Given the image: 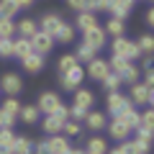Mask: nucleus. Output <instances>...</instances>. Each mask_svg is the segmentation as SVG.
Returning <instances> with one entry per match:
<instances>
[{"instance_id":"nucleus-18","label":"nucleus","mask_w":154,"mask_h":154,"mask_svg":"<svg viewBox=\"0 0 154 154\" xmlns=\"http://www.w3.org/2000/svg\"><path fill=\"white\" fill-rule=\"evenodd\" d=\"M13 144H16L13 128H0V154H13Z\"/></svg>"},{"instance_id":"nucleus-26","label":"nucleus","mask_w":154,"mask_h":154,"mask_svg":"<svg viewBox=\"0 0 154 154\" xmlns=\"http://www.w3.org/2000/svg\"><path fill=\"white\" fill-rule=\"evenodd\" d=\"M72 38H75V26L64 21V23L59 26V31L54 33V41H59V44H69Z\"/></svg>"},{"instance_id":"nucleus-34","label":"nucleus","mask_w":154,"mask_h":154,"mask_svg":"<svg viewBox=\"0 0 154 154\" xmlns=\"http://www.w3.org/2000/svg\"><path fill=\"white\" fill-rule=\"evenodd\" d=\"M16 11H21V8L16 5V0H0V16L13 18V16H16Z\"/></svg>"},{"instance_id":"nucleus-2","label":"nucleus","mask_w":154,"mask_h":154,"mask_svg":"<svg viewBox=\"0 0 154 154\" xmlns=\"http://www.w3.org/2000/svg\"><path fill=\"white\" fill-rule=\"evenodd\" d=\"M128 100L134 103V108H139V105H152V100H154V93H152V88L149 85H144V82H131L128 85Z\"/></svg>"},{"instance_id":"nucleus-33","label":"nucleus","mask_w":154,"mask_h":154,"mask_svg":"<svg viewBox=\"0 0 154 154\" xmlns=\"http://www.w3.org/2000/svg\"><path fill=\"white\" fill-rule=\"evenodd\" d=\"M100 82H103V88L108 90V93H113V90H118V88H121V77L116 75V72H108V75H105L103 80H100Z\"/></svg>"},{"instance_id":"nucleus-47","label":"nucleus","mask_w":154,"mask_h":154,"mask_svg":"<svg viewBox=\"0 0 154 154\" xmlns=\"http://www.w3.org/2000/svg\"><path fill=\"white\" fill-rule=\"evenodd\" d=\"M54 116L62 118V121H67V118H69V108H67V105H59V108L54 110Z\"/></svg>"},{"instance_id":"nucleus-25","label":"nucleus","mask_w":154,"mask_h":154,"mask_svg":"<svg viewBox=\"0 0 154 154\" xmlns=\"http://www.w3.org/2000/svg\"><path fill=\"white\" fill-rule=\"evenodd\" d=\"M105 152H108L105 139H100V136L88 139V144H85V154H105Z\"/></svg>"},{"instance_id":"nucleus-21","label":"nucleus","mask_w":154,"mask_h":154,"mask_svg":"<svg viewBox=\"0 0 154 154\" xmlns=\"http://www.w3.org/2000/svg\"><path fill=\"white\" fill-rule=\"evenodd\" d=\"M31 41H28L26 36H18V38H13V57H18V59H23V57H28L31 54Z\"/></svg>"},{"instance_id":"nucleus-14","label":"nucleus","mask_w":154,"mask_h":154,"mask_svg":"<svg viewBox=\"0 0 154 154\" xmlns=\"http://www.w3.org/2000/svg\"><path fill=\"white\" fill-rule=\"evenodd\" d=\"M113 118H118V121H121L123 126L128 128V131H136V128H139V123H141V113H139L136 108H128V110H123V113L113 116Z\"/></svg>"},{"instance_id":"nucleus-19","label":"nucleus","mask_w":154,"mask_h":154,"mask_svg":"<svg viewBox=\"0 0 154 154\" xmlns=\"http://www.w3.org/2000/svg\"><path fill=\"white\" fill-rule=\"evenodd\" d=\"M36 31H38V26H36V21H33V18H21V21L16 23V33H18V36L31 38Z\"/></svg>"},{"instance_id":"nucleus-36","label":"nucleus","mask_w":154,"mask_h":154,"mask_svg":"<svg viewBox=\"0 0 154 154\" xmlns=\"http://www.w3.org/2000/svg\"><path fill=\"white\" fill-rule=\"evenodd\" d=\"M75 64H80V62H77V57H75V54H64V57L59 59V67H57V69H59V75H64V72L72 69Z\"/></svg>"},{"instance_id":"nucleus-53","label":"nucleus","mask_w":154,"mask_h":154,"mask_svg":"<svg viewBox=\"0 0 154 154\" xmlns=\"http://www.w3.org/2000/svg\"><path fill=\"white\" fill-rule=\"evenodd\" d=\"M33 154H49V152H33Z\"/></svg>"},{"instance_id":"nucleus-39","label":"nucleus","mask_w":154,"mask_h":154,"mask_svg":"<svg viewBox=\"0 0 154 154\" xmlns=\"http://www.w3.org/2000/svg\"><path fill=\"white\" fill-rule=\"evenodd\" d=\"M139 128H154V110L146 108L141 113V123H139Z\"/></svg>"},{"instance_id":"nucleus-15","label":"nucleus","mask_w":154,"mask_h":154,"mask_svg":"<svg viewBox=\"0 0 154 154\" xmlns=\"http://www.w3.org/2000/svg\"><path fill=\"white\" fill-rule=\"evenodd\" d=\"M131 8H134V0H110L108 11H110L113 18H121V21H123V18L131 13Z\"/></svg>"},{"instance_id":"nucleus-49","label":"nucleus","mask_w":154,"mask_h":154,"mask_svg":"<svg viewBox=\"0 0 154 154\" xmlns=\"http://www.w3.org/2000/svg\"><path fill=\"white\" fill-rule=\"evenodd\" d=\"M144 21H146V26H152V23H154V11H146V16H144Z\"/></svg>"},{"instance_id":"nucleus-46","label":"nucleus","mask_w":154,"mask_h":154,"mask_svg":"<svg viewBox=\"0 0 154 154\" xmlns=\"http://www.w3.org/2000/svg\"><path fill=\"white\" fill-rule=\"evenodd\" d=\"M144 85L154 88V69H152V67H146V69H144Z\"/></svg>"},{"instance_id":"nucleus-29","label":"nucleus","mask_w":154,"mask_h":154,"mask_svg":"<svg viewBox=\"0 0 154 154\" xmlns=\"http://www.w3.org/2000/svg\"><path fill=\"white\" fill-rule=\"evenodd\" d=\"M16 36V21L0 16V38H13Z\"/></svg>"},{"instance_id":"nucleus-9","label":"nucleus","mask_w":154,"mask_h":154,"mask_svg":"<svg viewBox=\"0 0 154 154\" xmlns=\"http://www.w3.org/2000/svg\"><path fill=\"white\" fill-rule=\"evenodd\" d=\"M72 105H80V108H93L95 105V95H93V90H88V88H75L72 90Z\"/></svg>"},{"instance_id":"nucleus-27","label":"nucleus","mask_w":154,"mask_h":154,"mask_svg":"<svg viewBox=\"0 0 154 154\" xmlns=\"http://www.w3.org/2000/svg\"><path fill=\"white\" fill-rule=\"evenodd\" d=\"M123 28H126V26H123L121 18H113V16H110V21L103 26V31H105V36H123Z\"/></svg>"},{"instance_id":"nucleus-1","label":"nucleus","mask_w":154,"mask_h":154,"mask_svg":"<svg viewBox=\"0 0 154 154\" xmlns=\"http://www.w3.org/2000/svg\"><path fill=\"white\" fill-rule=\"evenodd\" d=\"M110 49H113L116 57H123V59H128V62H136L139 57L144 54V51L139 49L136 41H131V38H126V36H113Z\"/></svg>"},{"instance_id":"nucleus-40","label":"nucleus","mask_w":154,"mask_h":154,"mask_svg":"<svg viewBox=\"0 0 154 154\" xmlns=\"http://www.w3.org/2000/svg\"><path fill=\"white\" fill-rule=\"evenodd\" d=\"M108 5H110V0H88V11L90 13H95V11H108Z\"/></svg>"},{"instance_id":"nucleus-20","label":"nucleus","mask_w":154,"mask_h":154,"mask_svg":"<svg viewBox=\"0 0 154 154\" xmlns=\"http://www.w3.org/2000/svg\"><path fill=\"white\" fill-rule=\"evenodd\" d=\"M105 126H108L110 136H113L116 141H123V139H128V136H131V131H128V128L123 126V123L118 121V118H113V121H110V123H105Z\"/></svg>"},{"instance_id":"nucleus-17","label":"nucleus","mask_w":154,"mask_h":154,"mask_svg":"<svg viewBox=\"0 0 154 154\" xmlns=\"http://www.w3.org/2000/svg\"><path fill=\"white\" fill-rule=\"evenodd\" d=\"M18 118H21L23 123H28V126H33V123L41 118V110H38L36 105H21V110H18Z\"/></svg>"},{"instance_id":"nucleus-8","label":"nucleus","mask_w":154,"mask_h":154,"mask_svg":"<svg viewBox=\"0 0 154 154\" xmlns=\"http://www.w3.org/2000/svg\"><path fill=\"white\" fill-rule=\"evenodd\" d=\"M23 88V80L16 75V72H8V75H3V80H0V90L8 95H18Z\"/></svg>"},{"instance_id":"nucleus-48","label":"nucleus","mask_w":154,"mask_h":154,"mask_svg":"<svg viewBox=\"0 0 154 154\" xmlns=\"http://www.w3.org/2000/svg\"><path fill=\"white\" fill-rule=\"evenodd\" d=\"M33 3H36V0H16V5H18V8H31Z\"/></svg>"},{"instance_id":"nucleus-50","label":"nucleus","mask_w":154,"mask_h":154,"mask_svg":"<svg viewBox=\"0 0 154 154\" xmlns=\"http://www.w3.org/2000/svg\"><path fill=\"white\" fill-rule=\"evenodd\" d=\"M105 154H123V149H121V144H118V146H116V149H108V152H105Z\"/></svg>"},{"instance_id":"nucleus-13","label":"nucleus","mask_w":154,"mask_h":154,"mask_svg":"<svg viewBox=\"0 0 154 154\" xmlns=\"http://www.w3.org/2000/svg\"><path fill=\"white\" fill-rule=\"evenodd\" d=\"M152 141H154V131H152V128H136L134 144L139 146V152H141V154H149V149H152Z\"/></svg>"},{"instance_id":"nucleus-43","label":"nucleus","mask_w":154,"mask_h":154,"mask_svg":"<svg viewBox=\"0 0 154 154\" xmlns=\"http://www.w3.org/2000/svg\"><path fill=\"white\" fill-rule=\"evenodd\" d=\"M85 116H88V108H80V105H69V118H75V121H82Z\"/></svg>"},{"instance_id":"nucleus-42","label":"nucleus","mask_w":154,"mask_h":154,"mask_svg":"<svg viewBox=\"0 0 154 154\" xmlns=\"http://www.w3.org/2000/svg\"><path fill=\"white\" fill-rule=\"evenodd\" d=\"M13 123H16V116H11V113H5V110L0 108V128H11Z\"/></svg>"},{"instance_id":"nucleus-31","label":"nucleus","mask_w":154,"mask_h":154,"mask_svg":"<svg viewBox=\"0 0 154 154\" xmlns=\"http://www.w3.org/2000/svg\"><path fill=\"white\" fill-rule=\"evenodd\" d=\"M75 57H77V62H80V64H82V62L88 64L90 59H95V57H98V51L90 49L88 44H80V46H77V51H75Z\"/></svg>"},{"instance_id":"nucleus-28","label":"nucleus","mask_w":154,"mask_h":154,"mask_svg":"<svg viewBox=\"0 0 154 154\" xmlns=\"http://www.w3.org/2000/svg\"><path fill=\"white\" fill-rule=\"evenodd\" d=\"M118 77H121V85H131V82H136V80H139V67L134 64V62H128L126 69H123Z\"/></svg>"},{"instance_id":"nucleus-6","label":"nucleus","mask_w":154,"mask_h":154,"mask_svg":"<svg viewBox=\"0 0 154 154\" xmlns=\"http://www.w3.org/2000/svg\"><path fill=\"white\" fill-rule=\"evenodd\" d=\"M128 108H134V103L126 95H121L118 90L108 93V113L110 116H118V113H123V110H128Z\"/></svg>"},{"instance_id":"nucleus-23","label":"nucleus","mask_w":154,"mask_h":154,"mask_svg":"<svg viewBox=\"0 0 154 154\" xmlns=\"http://www.w3.org/2000/svg\"><path fill=\"white\" fill-rule=\"evenodd\" d=\"M62 123H64L62 118H57L54 113H49V116H44V121H41V128H44V131L51 136V134H62Z\"/></svg>"},{"instance_id":"nucleus-38","label":"nucleus","mask_w":154,"mask_h":154,"mask_svg":"<svg viewBox=\"0 0 154 154\" xmlns=\"http://www.w3.org/2000/svg\"><path fill=\"white\" fill-rule=\"evenodd\" d=\"M136 44H139V49H141L144 54H152V51H154V38L149 36V33H146V36H141Z\"/></svg>"},{"instance_id":"nucleus-11","label":"nucleus","mask_w":154,"mask_h":154,"mask_svg":"<svg viewBox=\"0 0 154 154\" xmlns=\"http://www.w3.org/2000/svg\"><path fill=\"white\" fill-rule=\"evenodd\" d=\"M108 72H110L108 62H103V59H98V57H95V59H90V62H88V69H85V75L100 82V80H103V77L108 75Z\"/></svg>"},{"instance_id":"nucleus-41","label":"nucleus","mask_w":154,"mask_h":154,"mask_svg":"<svg viewBox=\"0 0 154 154\" xmlns=\"http://www.w3.org/2000/svg\"><path fill=\"white\" fill-rule=\"evenodd\" d=\"M0 57H13V38H0Z\"/></svg>"},{"instance_id":"nucleus-37","label":"nucleus","mask_w":154,"mask_h":154,"mask_svg":"<svg viewBox=\"0 0 154 154\" xmlns=\"http://www.w3.org/2000/svg\"><path fill=\"white\" fill-rule=\"evenodd\" d=\"M3 110L18 118V110H21V103H18V98H16V95H8V100L3 103Z\"/></svg>"},{"instance_id":"nucleus-45","label":"nucleus","mask_w":154,"mask_h":154,"mask_svg":"<svg viewBox=\"0 0 154 154\" xmlns=\"http://www.w3.org/2000/svg\"><path fill=\"white\" fill-rule=\"evenodd\" d=\"M67 5H69L72 11L82 13V11H88V0H67Z\"/></svg>"},{"instance_id":"nucleus-16","label":"nucleus","mask_w":154,"mask_h":154,"mask_svg":"<svg viewBox=\"0 0 154 154\" xmlns=\"http://www.w3.org/2000/svg\"><path fill=\"white\" fill-rule=\"evenodd\" d=\"M21 62H23V69H26V72H33V75L44 69V57L36 54V51H31L28 57H23Z\"/></svg>"},{"instance_id":"nucleus-3","label":"nucleus","mask_w":154,"mask_h":154,"mask_svg":"<svg viewBox=\"0 0 154 154\" xmlns=\"http://www.w3.org/2000/svg\"><path fill=\"white\" fill-rule=\"evenodd\" d=\"M82 80H85V67H80V64H75L72 69H67L64 75H59V85L64 90H75V88H80L82 85Z\"/></svg>"},{"instance_id":"nucleus-52","label":"nucleus","mask_w":154,"mask_h":154,"mask_svg":"<svg viewBox=\"0 0 154 154\" xmlns=\"http://www.w3.org/2000/svg\"><path fill=\"white\" fill-rule=\"evenodd\" d=\"M146 67H152V54H146V57H144V69H146Z\"/></svg>"},{"instance_id":"nucleus-24","label":"nucleus","mask_w":154,"mask_h":154,"mask_svg":"<svg viewBox=\"0 0 154 154\" xmlns=\"http://www.w3.org/2000/svg\"><path fill=\"white\" fill-rule=\"evenodd\" d=\"M75 26L80 28V31H88V28L98 26V18H95V13L82 11V13H77V21H75Z\"/></svg>"},{"instance_id":"nucleus-32","label":"nucleus","mask_w":154,"mask_h":154,"mask_svg":"<svg viewBox=\"0 0 154 154\" xmlns=\"http://www.w3.org/2000/svg\"><path fill=\"white\" fill-rule=\"evenodd\" d=\"M62 134H64V136H80V134H82V126H80V121H75V118H67V121L62 123Z\"/></svg>"},{"instance_id":"nucleus-5","label":"nucleus","mask_w":154,"mask_h":154,"mask_svg":"<svg viewBox=\"0 0 154 154\" xmlns=\"http://www.w3.org/2000/svg\"><path fill=\"white\" fill-rule=\"evenodd\" d=\"M28 41H31V49L36 51V54H41V57L49 54V51L54 49V38H51L49 33H44V31H36Z\"/></svg>"},{"instance_id":"nucleus-10","label":"nucleus","mask_w":154,"mask_h":154,"mask_svg":"<svg viewBox=\"0 0 154 154\" xmlns=\"http://www.w3.org/2000/svg\"><path fill=\"white\" fill-rule=\"evenodd\" d=\"M62 16H57V13H46L41 21H38V31H44V33H49L51 38H54V33L59 31V26H62Z\"/></svg>"},{"instance_id":"nucleus-30","label":"nucleus","mask_w":154,"mask_h":154,"mask_svg":"<svg viewBox=\"0 0 154 154\" xmlns=\"http://www.w3.org/2000/svg\"><path fill=\"white\" fill-rule=\"evenodd\" d=\"M13 154H33V141H31V139H26V136H16Z\"/></svg>"},{"instance_id":"nucleus-44","label":"nucleus","mask_w":154,"mask_h":154,"mask_svg":"<svg viewBox=\"0 0 154 154\" xmlns=\"http://www.w3.org/2000/svg\"><path fill=\"white\" fill-rule=\"evenodd\" d=\"M121 149H123V154H141V152H139V146L134 141H128V139H123V141H121Z\"/></svg>"},{"instance_id":"nucleus-7","label":"nucleus","mask_w":154,"mask_h":154,"mask_svg":"<svg viewBox=\"0 0 154 154\" xmlns=\"http://www.w3.org/2000/svg\"><path fill=\"white\" fill-rule=\"evenodd\" d=\"M62 105V98L57 93H41V98H38V103H36V108L41 110L44 116H49V113H54L57 108Z\"/></svg>"},{"instance_id":"nucleus-4","label":"nucleus","mask_w":154,"mask_h":154,"mask_svg":"<svg viewBox=\"0 0 154 154\" xmlns=\"http://www.w3.org/2000/svg\"><path fill=\"white\" fill-rule=\"evenodd\" d=\"M82 44H88L90 49H95V51H100L105 46V31H103V26H93V28H88V31H82Z\"/></svg>"},{"instance_id":"nucleus-51","label":"nucleus","mask_w":154,"mask_h":154,"mask_svg":"<svg viewBox=\"0 0 154 154\" xmlns=\"http://www.w3.org/2000/svg\"><path fill=\"white\" fill-rule=\"evenodd\" d=\"M64 154H85V149H72V146H69Z\"/></svg>"},{"instance_id":"nucleus-22","label":"nucleus","mask_w":154,"mask_h":154,"mask_svg":"<svg viewBox=\"0 0 154 154\" xmlns=\"http://www.w3.org/2000/svg\"><path fill=\"white\" fill-rule=\"evenodd\" d=\"M82 121H85V126L93 128V131H100V128H105V116H103V113H98V110H88V116H85Z\"/></svg>"},{"instance_id":"nucleus-12","label":"nucleus","mask_w":154,"mask_h":154,"mask_svg":"<svg viewBox=\"0 0 154 154\" xmlns=\"http://www.w3.org/2000/svg\"><path fill=\"white\" fill-rule=\"evenodd\" d=\"M67 149H69V141H67L64 134H51L46 139V152L49 154H64Z\"/></svg>"},{"instance_id":"nucleus-35","label":"nucleus","mask_w":154,"mask_h":154,"mask_svg":"<svg viewBox=\"0 0 154 154\" xmlns=\"http://www.w3.org/2000/svg\"><path fill=\"white\" fill-rule=\"evenodd\" d=\"M126 64H128V59H123V57H110L108 59V67H110V72H116V75H121L123 69H126Z\"/></svg>"}]
</instances>
